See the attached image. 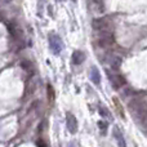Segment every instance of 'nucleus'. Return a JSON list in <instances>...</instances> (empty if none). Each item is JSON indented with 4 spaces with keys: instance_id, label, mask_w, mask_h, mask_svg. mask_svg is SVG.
Here are the masks:
<instances>
[{
    "instance_id": "nucleus-1",
    "label": "nucleus",
    "mask_w": 147,
    "mask_h": 147,
    "mask_svg": "<svg viewBox=\"0 0 147 147\" xmlns=\"http://www.w3.org/2000/svg\"><path fill=\"white\" fill-rule=\"evenodd\" d=\"M49 48L54 54L61 53V51L63 49V43L58 35H54V34L49 35Z\"/></svg>"
},
{
    "instance_id": "nucleus-2",
    "label": "nucleus",
    "mask_w": 147,
    "mask_h": 147,
    "mask_svg": "<svg viewBox=\"0 0 147 147\" xmlns=\"http://www.w3.org/2000/svg\"><path fill=\"white\" fill-rule=\"evenodd\" d=\"M115 43V38L114 34L110 32V31H105V32L101 34V38L98 39V45L101 48H109L112 44Z\"/></svg>"
},
{
    "instance_id": "nucleus-3",
    "label": "nucleus",
    "mask_w": 147,
    "mask_h": 147,
    "mask_svg": "<svg viewBox=\"0 0 147 147\" xmlns=\"http://www.w3.org/2000/svg\"><path fill=\"white\" fill-rule=\"evenodd\" d=\"M106 72H107V76H109L110 81H111L112 86H114L115 89L121 88V86L125 84V79H124V76L117 75V74H111V72L109 71V70H107Z\"/></svg>"
},
{
    "instance_id": "nucleus-4",
    "label": "nucleus",
    "mask_w": 147,
    "mask_h": 147,
    "mask_svg": "<svg viewBox=\"0 0 147 147\" xmlns=\"http://www.w3.org/2000/svg\"><path fill=\"white\" fill-rule=\"evenodd\" d=\"M66 125H67V130L71 134H75L78 132V121H76V117L74 116L71 112L66 114Z\"/></svg>"
},
{
    "instance_id": "nucleus-5",
    "label": "nucleus",
    "mask_w": 147,
    "mask_h": 147,
    "mask_svg": "<svg viewBox=\"0 0 147 147\" xmlns=\"http://www.w3.org/2000/svg\"><path fill=\"white\" fill-rule=\"evenodd\" d=\"M92 25H93L94 30H101L102 32H105V31H107V27H109V21H107L105 17L96 18V20H93Z\"/></svg>"
},
{
    "instance_id": "nucleus-6",
    "label": "nucleus",
    "mask_w": 147,
    "mask_h": 147,
    "mask_svg": "<svg viewBox=\"0 0 147 147\" xmlns=\"http://www.w3.org/2000/svg\"><path fill=\"white\" fill-rule=\"evenodd\" d=\"M114 137H115V140H116L117 146L119 147H127V145H125V140H124V137H123V133L120 132V129L117 127L114 128Z\"/></svg>"
},
{
    "instance_id": "nucleus-7",
    "label": "nucleus",
    "mask_w": 147,
    "mask_h": 147,
    "mask_svg": "<svg viewBox=\"0 0 147 147\" xmlns=\"http://www.w3.org/2000/svg\"><path fill=\"white\" fill-rule=\"evenodd\" d=\"M85 59V54L80 51H75L72 53V63L74 65H81Z\"/></svg>"
},
{
    "instance_id": "nucleus-8",
    "label": "nucleus",
    "mask_w": 147,
    "mask_h": 147,
    "mask_svg": "<svg viewBox=\"0 0 147 147\" xmlns=\"http://www.w3.org/2000/svg\"><path fill=\"white\" fill-rule=\"evenodd\" d=\"M90 80L93 81L94 84H97V85H98L99 81H101V74H99L98 69H97L96 66H93L90 70Z\"/></svg>"
},
{
    "instance_id": "nucleus-9",
    "label": "nucleus",
    "mask_w": 147,
    "mask_h": 147,
    "mask_svg": "<svg viewBox=\"0 0 147 147\" xmlns=\"http://www.w3.org/2000/svg\"><path fill=\"white\" fill-rule=\"evenodd\" d=\"M110 65H111L112 70H119L120 65H121V59H120L119 57H114V58L111 59V62H110Z\"/></svg>"
},
{
    "instance_id": "nucleus-10",
    "label": "nucleus",
    "mask_w": 147,
    "mask_h": 147,
    "mask_svg": "<svg viewBox=\"0 0 147 147\" xmlns=\"http://www.w3.org/2000/svg\"><path fill=\"white\" fill-rule=\"evenodd\" d=\"M107 127H109V125H107V123L105 121V120H101V121H98V128H99V130H101V133L103 136L107 133Z\"/></svg>"
},
{
    "instance_id": "nucleus-11",
    "label": "nucleus",
    "mask_w": 147,
    "mask_h": 147,
    "mask_svg": "<svg viewBox=\"0 0 147 147\" xmlns=\"http://www.w3.org/2000/svg\"><path fill=\"white\" fill-rule=\"evenodd\" d=\"M47 89H48V99L51 103H53L54 102V90H53V86L52 85H48L47 86Z\"/></svg>"
},
{
    "instance_id": "nucleus-12",
    "label": "nucleus",
    "mask_w": 147,
    "mask_h": 147,
    "mask_svg": "<svg viewBox=\"0 0 147 147\" xmlns=\"http://www.w3.org/2000/svg\"><path fill=\"white\" fill-rule=\"evenodd\" d=\"M99 114L102 115V116H107V117H110V114H109V111H107V109H102L101 107V110H99Z\"/></svg>"
},
{
    "instance_id": "nucleus-13",
    "label": "nucleus",
    "mask_w": 147,
    "mask_h": 147,
    "mask_svg": "<svg viewBox=\"0 0 147 147\" xmlns=\"http://www.w3.org/2000/svg\"><path fill=\"white\" fill-rule=\"evenodd\" d=\"M36 146L38 147H47V143L44 140H38L36 141Z\"/></svg>"
},
{
    "instance_id": "nucleus-14",
    "label": "nucleus",
    "mask_w": 147,
    "mask_h": 147,
    "mask_svg": "<svg viewBox=\"0 0 147 147\" xmlns=\"http://www.w3.org/2000/svg\"><path fill=\"white\" fill-rule=\"evenodd\" d=\"M72 1H75V0H72Z\"/></svg>"
}]
</instances>
